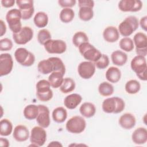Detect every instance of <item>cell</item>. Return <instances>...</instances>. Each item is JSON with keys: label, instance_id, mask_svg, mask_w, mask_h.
<instances>
[{"label": "cell", "instance_id": "obj_1", "mask_svg": "<svg viewBox=\"0 0 147 147\" xmlns=\"http://www.w3.org/2000/svg\"><path fill=\"white\" fill-rule=\"evenodd\" d=\"M125 107L124 100L119 97H111L105 99L102 107L106 113L118 114L122 112Z\"/></svg>", "mask_w": 147, "mask_h": 147}, {"label": "cell", "instance_id": "obj_2", "mask_svg": "<svg viewBox=\"0 0 147 147\" xmlns=\"http://www.w3.org/2000/svg\"><path fill=\"white\" fill-rule=\"evenodd\" d=\"M139 26L138 18L134 16L127 17L118 26L119 33L124 37L130 36Z\"/></svg>", "mask_w": 147, "mask_h": 147}, {"label": "cell", "instance_id": "obj_3", "mask_svg": "<svg viewBox=\"0 0 147 147\" xmlns=\"http://www.w3.org/2000/svg\"><path fill=\"white\" fill-rule=\"evenodd\" d=\"M130 66L140 79L144 81L146 80L147 64L145 57L140 55L135 56L131 61Z\"/></svg>", "mask_w": 147, "mask_h": 147}, {"label": "cell", "instance_id": "obj_4", "mask_svg": "<svg viewBox=\"0 0 147 147\" xmlns=\"http://www.w3.org/2000/svg\"><path fill=\"white\" fill-rule=\"evenodd\" d=\"M21 19H22V16L19 9H13L7 11L6 20L13 33H17L22 29Z\"/></svg>", "mask_w": 147, "mask_h": 147}, {"label": "cell", "instance_id": "obj_5", "mask_svg": "<svg viewBox=\"0 0 147 147\" xmlns=\"http://www.w3.org/2000/svg\"><path fill=\"white\" fill-rule=\"evenodd\" d=\"M78 48L80 54L89 61L94 63L102 55L100 52L88 42L83 43Z\"/></svg>", "mask_w": 147, "mask_h": 147}, {"label": "cell", "instance_id": "obj_6", "mask_svg": "<svg viewBox=\"0 0 147 147\" xmlns=\"http://www.w3.org/2000/svg\"><path fill=\"white\" fill-rule=\"evenodd\" d=\"M49 81L42 79L39 80L36 84V95L37 98L42 102H47L53 97V92L51 89Z\"/></svg>", "mask_w": 147, "mask_h": 147}, {"label": "cell", "instance_id": "obj_7", "mask_svg": "<svg viewBox=\"0 0 147 147\" xmlns=\"http://www.w3.org/2000/svg\"><path fill=\"white\" fill-rule=\"evenodd\" d=\"M14 57L18 63L25 67L31 66L35 61L34 54L25 48H17L14 52Z\"/></svg>", "mask_w": 147, "mask_h": 147}, {"label": "cell", "instance_id": "obj_8", "mask_svg": "<svg viewBox=\"0 0 147 147\" xmlns=\"http://www.w3.org/2000/svg\"><path fill=\"white\" fill-rule=\"evenodd\" d=\"M86 126V122L85 119L78 115L71 117L68 120L65 125L67 131L74 134L81 133L84 130Z\"/></svg>", "mask_w": 147, "mask_h": 147}, {"label": "cell", "instance_id": "obj_9", "mask_svg": "<svg viewBox=\"0 0 147 147\" xmlns=\"http://www.w3.org/2000/svg\"><path fill=\"white\" fill-rule=\"evenodd\" d=\"M133 42L136 46L137 55L145 57L147 55V37L142 32L137 33L133 37Z\"/></svg>", "mask_w": 147, "mask_h": 147}, {"label": "cell", "instance_id": "obj_10", "mask_svg": "<svg viewBox=\"0 0 147 147\" xmlns=\"http://www.w3.org/2000/svg\"><path fill=\"white\" fill-rule=\"evenodd\" d=\"M44 46L47 52L52 54L63 53L67 49L66 43L61 40L51 39L47 41Z\"/></svg>", "mask_w": 147, "mask_h": 147}, {"label": "cell", "instance_id": "obj_11", "mask_svg": "<svg viewBox=\"0 0 147 147\" xmlns=\"http://www.w3.org/2000/svg\"><path fill=\"white\" fill-rule=\"evenodd\" d=\"M33 37V31L29 26H23L17 33H13L14 41L19 45H24L30 41Z\"/></svg>", "mask_w": 147, "mask_h": 147}, {"label": "cell", "instance_id": "obj_12", "mask_svg": "<svg viewBox=\"0 0 147 147\" xmlns=\"http://www.w3.org/2000/svg\"><path fill=\"white\" fill-rule=\"evenodd\" d=\"M47 140V133L44 129L41 126H34L30 132V141L36 146L44 145Z\"/></svg>", "mask_w": 147, "mask_h": 147}, {"label": "cell", "instance_id": "obj_13", "mask_svg": "<svg viewBox=\"0 0 147 147\" xmlns=\"http://www.w3.org/2000/svg\"><path fill=\"white\" fill-rule=\"evenodd\" d=\"M17 6L21 11L22 19L26 20L30 19L34 12L33 1L31 0H17L16 1Z\"/></svg>", "mask_w": 147, "mask_h": 147}, {"label": "cell", "instance_id": "obj_14", "mask_svg": "<svg viewBox=\"0 0 147 147\" xmlns=\"http://www.w3.org/2000/svg\"><path fill=\"white\" fill-rule=\"evenodd\" d=\"M78 71L81 78L84 79H88L95 74V65L91 61H82L78 65Z\"/></svg>", "mask_w": 147, "mask_h": 147}, {"label": "cell", "instance_id": "obj_15", "mask_svg": "<svg viewBox=\"0 0 147 147\" xmlns=\"http://www.w3.org/2000/svg\"><path fill=\"white\" fill-rule=\"evenodd\" d=\"M13 67V58L9 53H2L0 55V76L8 75L12 71Z\"/></svg>", "mask_w": 147, "mask_h": 147}, {"label": "cell", "instance_id": "obj_16", "mask_svg": "<svg viewBox=\"0 0 147 147\" xmlns=\"http://www.w3.org/2000/svg\"><path fill=\"white\" fill-rule=\"evenodd\" d=\"M142 7V3L140 0H122L118 3V8L124 12H136Z\"/></svg>", "mask_w": 147, "mask_h": 147}, {"label": "cell", "instance_id": "obj_17", "mask_svg": "<svg viewBox=\"0 0 147 147\" xmlns=\"http://www.w3.org/2000/svg\"><path fill=\"white\" fill-rule=\"evenodd\" d=\"M38 114L36 121L38 125L43 128L48 127L51 123L49 109L45 105H38Z\"/></svg>", "mask_w": 147, "mask_h": 147}, {"label": "cell", "instance_id": "obj_18", "mask_svg": "<svg viewBox=\"0 0 147 147\" xmlns=\"http://www.w3.org/2000/svg\"><path fill=\"white\" fill-rule=\"evenodd\" d=\"M13 136L17 141L24 142L28 139L29 137V131L25 126L19 125L15 127Z\"/></svg>", "mask_w": 147, "mask_h": 147}, {"label": "cell", "instance_id": "obj_19", "mask_svg": "<svg viewBox=\"0 0 147 147\" xmlns=\"http://www.w3.org/2000/svg\"><path fill=\"white\" fill-rule=\"evenodd\" d=\"M119 125L125 129H131L136 123L135 117L131 113H125L122 115L118 121Z\"/></svg>", "mask_w": 147, "mask_h": 147}, {"label": "cell", "instance_id": "obj_20", "mask_svg": "<svg viewBox=\"0 0 147 147\" xmlns=\"http://www.w3.org/2000/svg\"><path fill=\"white\" fill-rule=\"evenodd\" d=\"M131 139L136 144H145L147 141V130L146 128L140 127L136 129L131 135Z\"/></svg>", "mask_w": 147, "mask_h": 147}, {"label": "cell", "instance_id": "obj_21", "mask_svg": "<svg viewBox=\"0 0 147 147\" xmlns=\"http://www.w3.org/2000/svg\"><path fill=\"white\" fill-rule=\"evenodd\" d=\"M104 40L108 42H114L119 39V33L118 30L113 26L106 28L103 32Z\"/></svg>", "mask_w": 147, "mask_h": 147}, {"label": "cell", "instance_id": "obj_22", "mask_svg": "<svg viewBox=\"0 0 147 147\" xmlns=\"http://www.w3.org/2000/svg\"><path fill=\"white\" fill-rule=\"evenodd\" d=\"M82 97L78 94H72L67 96L64 100V106L68 109H75L82 102Z\"/></svg>", "mask_w": 147, "mask_h": 147}, {"label": "cell", "instance_id": "obj_23", "mask_svg": "<svg viewBox=\"0 0 147 147\" xmlns=\"http://www.w3.org/2000/svg\"><path fill=\"white\" fill-rule=\"evenodd\" d=\"M111 59L114 64L118 66H122L127 62V56L124 52L117 50L113 52Z\"/></svg>", "mask_w": 147, "mask_h": 147}, {"label": "cell", "instance_id": "obj_24", "mask_svg": "<svg viewBox=\"0 0 147 147\" xmlns=\"http://www.w3.org/2000/svg\"><path fill=\"white\" fill-rule=\"evenodd\" d=\"M79 111L83 117L91 118L95 115L96 107L95 105L91 102H84L80 106Z\"/></svg>", "mask_w": 147, "mask_h": 147}, {"label": "cell", "instance_id": "obj_25", "mask_svg": "<svg viewBox=\"0 0 147 147\" xmlns=\"http://www.w3.org/2000/svg\"><path fill=\"white\" fill-rule=\"evenodd\" d=\"M121 72L115 67H110L106 72V78L110 83H117L121 79Z\"/></svg>", "mask_w": 147, "mask_h": 147}, {"label": "cell", "instance_id": "obj_26", "mask_svg": "<svg viewBox=\"0 0 147 147\" xmlns=\"http://www.w3.org/2000/svg\"><path fill=\"white\" fill-rule=\"evenodd\" d=\"M64 75L60 72H52L48 77V81L51 86L54 88H59L61 86L64 78Z\"/></svg>", "mask_w": 147, "mask_h": 147}, {"label": "cell", "instance_id": "obj_27", "mask_svg": "<svg viewBox=\"0 0 147 147\" xmlns=\"http://www.w3.org/2000/svg\"><path fill=\"white\" fill-rule=\"evenodd\" d=\"M38 71L44 75H47L53 72V64L48 58L47 60L40 61L37 65Z\"/></svg>", "mask_w": 147, "mask_h": 147}, {"label": "cell", "instance_id": "obj_28", "mask_svg": "<svg viewBox=\"0 0 147 147\" xmlns=\"http://www.w3.org/2000/svg\"><path fill=\"white\" fill-rule=\"evenodd\" d=\"M67 117V112L63 107L55 109L52 112V118L57 123H63Z\"/></svg>", "mask_w": 147, "mask_h": 147}, {"label": "cell", "instance_id": "obj_29", "mask_svg": "<svg viewBox=\"0 0 147 147\" xmlns=\"http://www.w3.org/2000/svg\"><path fill=\"white\" fill-rule=\"evenodd\" d=\"M38 114V105L33 104L26 106L24 110V115L27 119L33 120L36 119Z\"/></svg>", "mask_w": 147, "mask_h": 147}, {"label": "cell", "instance_id": "obj_30", "mask_svg": "<svg viewBox=\"0 0 147 147\" xmlns=\"http://www.w3.org/2000/svg\"><path fill=\"white\" fill-rule=\"evenodd\" d=\"M33 21L37 27L40 28H44L48 23V17L45 12L39 11L34 16Z\"/></svg>", "mask_w": 147, "mask_h": 147}, {"label": "cell", "instance_id": "obj_31", "mask_svg": "<svg viewBox=\"0 0 147 147\" xmlns=\"http://www.w3.org/2000/svg\"><path fill=\"white\" fill-rule=\"evenodd\" d=\"M13 130L11 122L7 119H3L0 121V134L2 136L10 135Z\"/></svg>", "mask_w": 147, "mask_h": 147}, {"label": "cell", "instance_id": "obj_32", "mask_svg": "<svg viewBox=\"0 0 147 147\" xmlns=\"http://www.w3.org/2000/svg\"><path fill=\"white\" fill-rule=\"evenodd\" d=\"M75 88V83L74 80L70 78H65L60 87V91L64 94L72 92Z\"/></svg>", "mask_w": 147, "mask_h": 147}, {"label": "cell", "instance_id": "obj_33", "mask_svg": "<svg viewBox=\"0 0 147 147\" xmlns=\"http://www.w3.org/2000/svg\"><path fill=\"white\" fill-rule=\"evenodd\" d=\"M98 91L102 96H110L114 92V87L110 83L106 82H103L99 85Z\"/></svg>", "mask_w": 147, "mask_h": 147}, {"label": "cell", "instance_id": "obj_34", "mask_svg": "<svg viewBox=\"0 0 147 147\" xmlns=\"http://www.w3.org/2000/svg\"><path fill=\"white\" fill-rule=\"evenodd\" d=\"M75 13L71 8H64L60 13V19L64 23H68L72 21L74 18Z\"/></svg>", "mask_w": 147, "mask_h": 147}, {"label": "cell", "instance_id": "obj_35", "mask_svg": "<svg viewBox=\"0 0 147 147\" xmlns=\"http://www.w3.org/2000/svg\"><path fill=\"white\" fill-rule=\"evenodd\" d=\"M94 16L92 8L90 7H81L79 10V17L84 21H90Z\"/></svg>", "mask_w": 147, "mask_h": 147}, {"label": "cell", "instance_id": "obj_36", "mask_svg": "<svg viewBox=\"0 0 147 147\" xmlns=\"http://www.w3.org/2000/svg\"><path fill=\"white\" fill-rule=\"evenodd\" d=\"M141 88L140 83L136 80H130L125 84V90L130 94H135L137 93Z\"/></svg>", "mask_w": 147, "mask_h": 147}, {"label": "cell", "instance_id": "obj_37", "mask_svg": "<svg viewBox=\"0 0 147 147\" xmlns=\"http://www.w3.org/2000/svg\"><path fill=\"white\" fill-rule=\"evenodd\" d=\"M86 42H88V38L83 32H76L72 37V42L76 47H79L81 44Z\"/></svg>", "mask_w": 147, "mask_h": 147}, {"label": "cell", "instance_id": "obj_38", "mask_svg": "<svg viewBox=\"0 0 147 147\" xmlns=\"http://www.w3.org/2000/svg\"><path fill=\"white\" fill-rule=\"evenodd\" d=\"M49 59L53 64V72H60L64 75L65 72V67L63 61L59 57H51Z\"/></svg>", "mask_w": 147, "mask_h": 147}, {"label": "cell", "instance_id": "obj_39", "mask_svg": "<svg viewBox=\"0 0 147 147\" xmlns=\"http://www.w3.org/2000/svg\"><path fill=\"white\" fill-rule=\"evenodd\" d=\"M119 47L121 49L126 52H130L134 48L133 41L129 37L122 38L119 42Z\"/></svg>", "mask_w": 147, "mask_h": 147}, {"label": "cell", "instance_id": "obj_40", "mask_svg": "<svg viewBox=\"0 0 147 147\" xmlns=\"http://www.w3.org/2000/svg\"><path fill=\"white\" fill-rule=\"evenodd\" d=\"M51 39V34L48 30L42 29L39 30L37 34V41L40 44L44 45L47 41Z\"/></svg>", "mask_w": 147, "mask_h": 147}, {"label": "cell", "instance_id": "obj_41", "mask_svg": "<svg viewBox=\"0 0 147 147\" xmlns=\"http://www.w3.org/2000/svg\"><path fill=\"white\" fill-rule=\"evenodd\" d=\"M94 63L96 68L100 69H105L107 68L109 64V57L105 54H102L100 58Z\"/></svg>", "mask_w": 147, "mask_h": 147}, {"label": "cell", "instance_id": "obj_42", "mask_svg": "<svg viewBox=\"0 0 147 147\" xmlns=\"http://www.w3.org/2000/svg\"><path fill=\"white\" fill-rule=\"evenodd\" d=\"M13 47L12 41L8 38H4L0 40V50L1 51H7L11 49Z\"/></svg>", "mask_w": 147, "mask_h": 147}, {"label": "cell", "instance_id": "obj_43", "mask_svg": "<svg viewBox=\"0 0 147 147\" xmlns=\"http://www.w3.org/2000/svg\"><path fill=\"white\" fill-rule=\"evenodd\" d=\"M76 1L75 0H59V5L64 8H70L75 6Z\"/></svg>", "mask_w": 147, "mask_h": 147}, {"label": "cell", "instance_id": "obj_44", "mask_svg": "<svg viewBox=\"0 0 147 147\" xmlns=\"http://www.w3.org/2000/svg\"><path fill=\"white\" fill-rule=\"evenodd\" d=\"M78 6L79 8L81 7H90L93 8L94 6V2L91 0H79Z\"/></svg>", "mask_w": 147, "mask_h": 147}, {"label": "cell", "instance_id": "obj_45", "mask_svg": "<svg viewBox=\"0 0 147 147\" xmlns=\"http://www.w3.org/2000/svg\"><path fill=\"white\" fill-rule=\"evenodd\" d=\"M1 3L3 7L8 8L13 6L15 3V1L14 0H2Z\"/></svg>", "mask_w": 147, "mask_h": 147}, {"label": "cell", "instance_id": "obj_46", "mask_svg": "<svg viewBox=\"0 0 147 147\" xmlns=\"http://www.w3.org/2000/svg\"><path fill=\"white\" fill-rule=\"evenodd\" d=\"M146 22H147V16H144L142 17L140 21V24L141 27L145 31H146Z\"/></svg>", "mask_w": 147, "mask_h": 147}, {"label": "cell", "instance_id": "obj_47", "mask_svg": "<svg viewBox=\"0 0 147 147\" xmlns=\"http://www.w3.org/2000/svg\"><path fill=\"white\" fill-rule=\"evenodd\" d=\"M0 26H1V34L0 36H2L6 32V26L2 20H0Z\"/></svg>", "mask_w": 147, "mask_h": 147}, {"label": "cell", "instance_id": "obj_48", "mask_svg": "<svg viewBox=\"0 0 147 147\" xmlns=\"http://www.w3.org/2000/svg\"><path fill=\"white\" fill-rule=\"evenodd\" d=\"M0 145L3 147H8L9 146V141L6 138L1 137L0 138Z\"/></svg>", "mask_w": 147, "mask_h": 147}, {"label": "cell", "instance_id": "obj_49", "mask_svg": "<svg viewBox=\"0 0 147 147\" xmlns=\"http://www.w3.org/2000/svg\"><path fill=\"white\" fill-rule=\"evenodd\" d=\"M62 144L59 141H52L51 142L48 146H62Z\"/></svg>", "mask_w": 147, "mask_h": 147}]
</instances>
